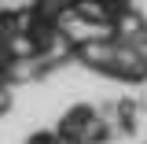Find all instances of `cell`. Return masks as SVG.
Instances as JSON below:
<instances>
[{"mask_svg": "<svg viewBox=\"0 0 147 144\" xmlns=\"http://www.w3.org/2000/svg\"><path fill=\"white\" fill-rule=\"evenodd\" d=\"M30 144H59V137H55V133H37Z\"/></svg>", "mask_w": 147, "mask_h": 144, "instance_id": "6da1fadb", "label": "cell"}]
</instances>
